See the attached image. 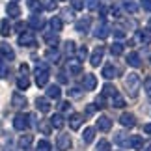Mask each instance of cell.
<instances>
[{"instance_id": "1", "label": "cell", "mask_w": 151, "mask_h": 151, "mask_svg": "<svg viewBox=\"0 0 151 151\" xmlns=\"http://www.w3.org/2000/svg\"><path fill=\"white\" fill-rule=\"evenodd\" d=\"M125 88H127L131 97H136L138 90H140V77H138L136 73H129L127 78H125Z\"/></svg>"}, {"instance_id": "2", "label": "cell", "mask_w": 151, "mask_h": 151, "mask_svg": "<svg viewBox=\"0 0 151 151\" xmlns=\"http://www.w3.org/2000/svg\"><path fill=\"white\" fill-rule=\"evenodd\" d=\"M47 82H49V67L45 63H41L36 69V84L39 88H43V86H47Z\"/></svg>"}, {"instance_id": "3", "label": "cell", "mask_w": 151, "mask_h": 151, "mask_svg": "<svg viewBox=\"0 0 151 151\" xmlns=\"http://www.w3.org/2000/svg\"><path fill=\"white\" fill-rule=\"evenodd\" d=\"M30 125V116L28 114H17L13 118V127L17 131H26Z\"/></svg>"}, {"instance_id": "4", "label": "cell", "mask_w": 151, "mask_h": 151, "mask_svg": "<svg viewBox=\"0 0 151 151\" xmlns=\"http://www.w3.org/2000/svg\"><path fill=\"white\" fill-rule=\"evenodd\" d=\"M71 136L69 134H65V132H63V134H60L58 136V142H56V146H58V149L60 151H67L69 147H71Z\"/></svg>"}, {"instance_id": "5", "label": "cell", "mask_w": 151, "mask_h": 151, "mask_svg": "<svg viewBox=\"0 0 151 151\" xmlns=\"http://www.w3.org/2000/svg\"><path fill=\"white\" fill-rule=\"evenodd\" d=\"M95 37H99V39H104V37H108V34H110V30H108V24L104 21H99V24H97V28H95Z\"/></svg>"}, {"instance_id": "6", "label": "cell", "mask_w": 151, "mask_h": 151, "mask_svg": "<svg viewBox=\"0 0 151 151\" xmlns=\"http://www.w3.org/2000/svg\"><path fill=\"white\" fill-rule=\"evenodd\" d=\"M11 104H13L15 108H24L26 104H28V101H26L24 95H21L19 91H15V93L11 95Z\"/></svg>"}, {"instance_id": "7", "label": "cell", "mask_w": 151, "mask_h": 151, "mask_svg": "<svg viewBox=\"0 0 151 151\" xmlns=\"http://www.w3.org/2000/svg\"><path fill=\"white\" fill-rule=\"evenodd\" d=\"M82 123H84V116H82V114H73V116H69V127H71L73 131H78Z\"/></svg>"}, {"instance_id": "8", "label": "cell", "mask_w": 151, "mask_h": 151, "mask_svg": "<svg viewBox=\"0 0 151 151\" xmlns=\"http://www.w3.org/2000/svg\"><path fill=\"white\" fill-rule=\"evenodd\" d=\"M103 56H104V49L97 47V49H95L93 52H91V58H90L91 65H93V67H99V63L103 62Z\"/></svg>"}, {"instance_id": "9", "label": "cell", "mask_w": 151, "mask_h": 151, "mask_svg": "<svg viewBox=\"0 0 151 151\" xmlns=\"http://www.w3.org/2000/svg\"><path fill=\"white\" fill-rule=\"evenodd\" d=\"M90 26H91V19H90V17L78 19V21H77V24H75V28H77V32H80V34H86V32L90 30Z\"/></svg>"}, {"instance_id": "10", "label": "cell", "mask_w": 151, "mask_h": 151, "mask_svg": "<svg viewBox=\"0 0 151 151\" xmlns=\"http://www.w3.org/2000/svg\"><path fill=\"white\" fill-rule=\"evenodd\" d=\"M19 45L21 47H34L36 45V37L32 34H19Z\"/></svg>"}, {"instance_id": "11", "label": "cell", "mask_w": 151, "mask_h": 151, "mask_svg": "<svg viewBox=\"0 0 151 151\" xmlns=\"http://www.w3.org/2000/svg\"><path fill=\"white\" fill-rule=\"evenodd\" d=\"M97 129L103 131V132H108L110 129H112V121H110V118H106V116H99V119H97Z\"/></svg>"}, {"instance_id": "12", "label": "cell", "mask_w": 151, "mask_h": 151, "mask_svg": "<svg viewBox=\"0 0 151 151\" xmlns=\"http://www.w3.org/2000/svg\"><path fill=\"white\" fill-rule=\"evenodd\" d=\"M28 24H30L34 30H41V28L45 26V19L41 15H32L30 19H28Z\"/></svg>"}, {"instance_id": "13", "label": "cell", "mask_w": 151, "mask_h": 151, "mask_svg": "<svg viewBox=\"0 0 151 151\" xmlns=\"http://www.w3.org/2000/svg\"><path fill=\"white\" fill-rule=\"evenodd\" d=\"M119 123L123 125V127H134V125H136V118H134L132 114L125 112V114L119 116Z\"/></svg>"}, {"instance_id": "14", "label": "cell", "mask_w": 151, "mask_h": 151, "mask_svg": "<svg viewBox=\"0 0 151 151\" xmlns=\"http://www.w3.org/2000/svg\"><path fill=\"white\" fill-rule=\"evenodd\" d=\"M36 108L39 110V112H43V114H47L49 110H50V103L47 97H37L36 99Z\"/></svg>"}, {"instance_id": "15", "label": "cell", "mask_w": 151, "mask_h": 151, "mask_svg": "<svg viewBox=\"0 0 151 151\" xmlns=\"http://www.w3.org/2000/svg\"><path fill=\"white\" fill-rule=\"evenodd\" d=\"M95 86H97V78L93 77V75H86L84 80H82V88L91 91V90H95Z\"/></svg>"}, {"instance_id": "16", "label": "cell", "mask_w": 151, "mask_h": 151, "mask_svg": "<svg viewBox=\"0 0 151 151\" xmlns=\"http://www.w3.org/2000/svg\"><path fill=\"white\" fill-rule=\"evenodd\" d=\"M6 13H8V17H19L21 15V8L17 2H9L8 6H6Z\"/></svg>"}, {"instance_id": "17", "label": "cell", "mask_w": 151, "mask_h": 151, "mask_svg": "<svg viewBox=\"0 0 151 151\" xmlns=\"http://www.w3.org/2000/svg\"><path fill=\"white\" fill-rule=\"evenodd\" d=\"M116 75H118V69H116L112 63H106V65L103 67V77L104 78H108V80H112Z\"/></svg>"}, {"instance_id": "18", "label": "cell", "mask_w": 151, "mask_h": 151, "mask_svg": "<svg viewBox=\"0 0 151 151\" xmlns=\"http://www.w3.org/2000/svg\"><path fill=\"white\" fill-rule=\"evenodd\" d=\"M0 52H2V56L6 58V60H13V58H15V52H13V49H11L8 43L0 45Z\"/></svg>"}, {"instance_id": "19", "label": "cell", "mask_w": 151, "mask_h": 151, "mask_svg": "<svg viewBox=\"0 0 151 151\" xmlns=\"http://www.w3.org/2000/svg\"><path fill=\"white\" fill-rule=\"evenodd\" d=\"M93 138H95V129H93V127L84 129V132H82V142L84 144H91V142H93Z\"/></svg>"}, {"instance_id": "20", "label": "cell", "mask_w": 151, "mask_h": 151, "mask_svg": "<svg viewBox=\"0 0 151 151\" xmlns=\"http://www.w3.org/2000/svg\"><path fill=\"white\" fill-rule=\"evenodd\" d=\"M127 63L132 65V67H140L142 60H140V56H138V52H129V56H127Z\"/></svg>"}, {"instance_id": "21", "label": "cell", "mask_w": 151, "mask_h": 151, "mask_svg": "<svg viewBox=\"0 0 151 151\" xmlns=\"http://www.w3.org/2000/svg\"><path fill=\"white\" fill-rule=\"evenodd\" d=\"M60 95H62V91H60V86H49L47 88V97L49 99H60Z\"/></svg>"}, {"instance_id": "22", "label": "cell", "mask_w": 151, "mask_h": 151, "mask_svg": "<svg viewBox=\"0 0 151 151\" xmlns=\"http://www.w3.org/2000/svg\"><path fill=\"white\" fill-rule=\"evenodd\" d=\"M121 6H123V9L129 11V13H136V11H138V4L134 2V0H123Z\"/></svg>"}, {"instance_id": "23", "label": "cell", "mask_w": 151, "mask_h": 151, "mask_svg": "<svg viewBox=\"0 0 151 151\" xmlns=\"http://www.w3.org/2000/svg\"><path fill=\"white\" fill-rule=\"evenodd\" d=\"M127 146L132 147V149H140V147L144 146L142 136H131V138H129V142H127Z\"/></svg>"}, {"instance_id": "24", "label": "cell", "mask_w": 151, "mask_h": 151, "mask_svg": "<svg viewBox=\"0 0 151 151\" xmlns=\"http://www.w3.org/2000/svg\"><path fill=\"white\" fill-rule=\"evenodd\" d=\"M32 140H34V138H32L30 134H22V136L19 138V142H17V144H19V147H21V149H28V147L32 146Z\"/></svg>"}, {"instance_id": "25", "label": "cell", "mask_w": 151, "mask_h": 151, "mask_svg": "<svg viewBox=\"0 0 151 151\" xmlns=\"http://www.w3.org/2000/svg\"><path fill=\"white\" fill-rule=\"evenodd\" d=\"M49 24L52 28V32H60L63 28V22H62L60 17H52V19H49Z\"/></svg>"}, {"instance_id": "26", "label": "cell", "mask_w": 151, "mask_h": 151, "mask_svg": "<svg viewBox=\"0 0 151 151\" xmlns=\"http://www.w3.org/2000/svg\"><path fill=\"white\" fill-rule=\"evenodd\" d=\"M56 34L58 32H47V34H45V41H47L50 47H52V45H54V47L58 45V39H60V37H58Z\"/></svg>"}, {"instance_id": "27", "label": "cell", "mask_w": 151, "mask_h": 151, "mask_svg": "<svg viewBox=\"0 0 151 151\" xmlns=\"http://www.w3.org/2000/svg\"><path fill=\"white\" fill-rule=\"evenodd\" d=\"M114 142L118 144V146H127V142H129V136H127L125 132H118V134H114Z\"/></svg>"}, {"instance_id": "28", "label": "cell", "mask_w": 151, "mask_h": 151, "mask_svg": "<svg viewBox=\"0 0 151 151\" xmlns=\"http://www.w3.org/2000/svg\"><path fill=\"white\" fill-rule=\"evenodd\" d=\"M50 125L54 127V129H62V127H63V118H62L60 114H54L50 118Z\"/></svg>"}, {"instance_id": "29", "label": "cell", "mask_w": 151, "mask_h": 151, "mask_svg": "<svg viewBox=\"0 0 151 151\" xmlns=\"http://www.w3.org/2000/svg\"><path fill=\"white\" fill-rule=\"evenodd\" d=\"M9 30H11V26H9V21L8 19H4V21H0V36H9Z\"/></svg>"}, {"instance_id": "30", "label": "cell", "mask_w": 151, "mask_h": 151, "mask_svg": "<svg viewBox=\"0 0 151 151\" xmlns=\"http://www.w3.org/2000/svg\"><path fill=\"white\" fill-rule=\"evenodd\" d=\"M116 93H118V90H116L112 84H106L103 88V97H114Z\"/></svg>"}, {"instance_id": "31", "label": "cell", "mask_w": 151, "mask_h": 151, "mask_svg": "<svg viewBox=\"0 0 151 151\" xmlns=\"http://www.w3.org/2000/svg\"><path fill=\"white\" fill-rule=\"evenodd\" d=\"M123 45L121 43H112V47H110V52H112V56H121L123 54Z\"/></svg>"}, {"instance_id": "32", "label": "cell", "mask_w": 151, "mask_h": 151, "mask_svg": "<svg viewBox=\"0 0 151 151\" xmlns=\"http://www.w3.org/2000/svg\"><path fill=\"white\" fill-rule=\"evenodd\" d=\"M112 106H116V108H123V106H125V99H123L119 93H116V95L112 97Z\"/></svg>"}, {"instance_id": "33", "label": "cell", "mask_w": 151, "mask_h": 151, "mask_svg": "<svg viewBox=\"0 0 151 151\" xmlns=\"http://www.w3.org/2000/svg\"><path fill=\"white\" fill-rule=\"evenodd\" d=\"M28 86H30L28 77H19V78H17V88H19V90H28Z\"/></svg>"}, {"instance_id": "34", "label": "cell", "mask_w": 151, "mask_h": 151, "mask_svg": "<svg viewBox=\"0 0 151 151\" xmlns=\"http://www.w3.org/2000/svg\"><path fill=\"white\" fill-rule=\"evenodd\" d=\"M43 8L47 11H54L58 8V2H56V0H43Z\"/></svg>"}, {"instance_id": "35", "label": "cell", "mask_w": 151, "mask_h": 151, "mask_svg": "<svg viewBox=\"0 0 151 151\" xmlns=\"http://www.w3.org/2000/svg\"><path fill=\"white\" fill-rule=\"evenodd\" d=\"M67 69H69V73H71V75H78L82 67H80V63H78V62H71V63L67 65Z\"/></svg>"}, {"instance_id": "36", "label": "cell", "mask_w": 151, "mask_h": 151, "mask_svg": "<svg viewBox=\"0 0 151 151\" xmlns=\"http://www.w3.org/2000/svg\"><path fill=\"white\" fill-rule=\"evenodd\" d=\"M84 6H86L88 9L93 11V9H97V8H101V2H99V0H86Z\"/></svg>"}, {"instance_id": "37", "label": "cell", "mask_w": 151, "mask_h": 151, "mask_svg": "<svg viewBox=\"0 0 151 151\" xmlns=\"http://www.w3.org/2000/svg\"><path fill=\"white\" fill-rule=\"evenodd\" d=\"M97 151H110V142L108 140H99V144H97Z\"/></svg>"}, {"instance_id": "38", "label": "cell", "mask_w": 151, "mask_h": 151, "mask_svg": "<svg viewBox=\"0 0 151 151\" xmlns=\"http://www.w3.org/2000/svg\"><path fill=\"white\" fill-rule=\"evenodd\" d=\"M37 151H50V144L47 140H39L37 144Z\"/></svg>"}, {"instance_id": "39", "label": "cell", "mask_w": 151, "mask_h": 151, "mask_svg": "<svg viewBox=\"0 0 151 151\" xmlns=\"http://www.w3.org/2000/svg\"><path fill=\"white\" fill-rule=\"evenodd\" d=\"M77 56H78V60H80V62L86 60V58H88V49H86V47H80V49L77 50Z\"/></svg>"}, {"instance_id": "40", "label": "cell", "mask_w": 151, "mask_h": 151, "mask_svg": "<svg viewBox=\"0 0 151 151\" xmlns=\"http://www.w3.org/2000/svg\"><path fill=\"white\" fill-rule=\"evenodd\" d=\"M140 39H142V41H151V30H147V28H146V30H142L140 32Z\"/></svg>"}, {"instance_id": "41", "label": "cell", "mask_w": 151, "mask_h": 151, "mask_svg": "<svg viewBox=\"0 0 151 151\" xmlns=\"http://www.w3.org/2000/svg\"><path fill=\"white\" fill-rule=\"evenodd\" d=\"M71 6H73V9H82L84 8V0H71Z\"/></svg>"}, {"instance_id": "42", "label": "cell", "mask_w": 151, "mask_h": 151, "mask_svg": "<svg viewBox=\"0 0 151 151\" xmlns=\"http://www.w3.org/2000/svg\"><path fill=\"white\" fill-rule=\"evenodd\" d=\"M37 127L41 129V132H43V134H49V132H50V125H49V123H45V121H41V123H39Z\"/></svg>"}, {"instance_id": "43", "label": "cell", "mask_w": 151, "mask_h": 151, "mask_svg": "<svg viewBox=\"0 0 151 151\" xmlns=\"http://www.w3.org/2000/svg\"><path fill=\"white\" fill-rule=\"evenodd\" d=\"M144 90H146V93L151 97V77L144 80Z\"/></svg>"}, {"instance_id": "44", "label": "cell", "mask_w": 151, "mask_h": 151, "mask_svg": "<svg viewBox=\"0 0 151 151\" xmlns=\"http://www.w3.org/2000/svg\"><path fill=\"white\" fill-rule=\"evenodd\" d=\"M140 6L144 11H151V0H140Z\"/></svg>"}, {"instance_id": "45", "label": "cell", "mask_w": 151, "mask_h": 151, "mask_svg": "<svg viewBox=\"0 0 151 151\" xmlns=\"http://www.w3.org/2000/svg\"><path fill=\"white\" fill-rule=\"evenodd\" d=\"M93 114H95V104H88V106H86V116H84V118L93 116Z\"/></svg>"}, {"instance_id": "46", "label": "cell", "mask_w": 151, "mask_h": 151, "mask_svg": "<svg viewBox=\"0 0 151 151\" xmlns=\"http://www.w3.org/2000/svg\"><path fill=\"white\" fill-rule=\"evenodd\" d=\"M65 52H67V54H73V52H75V43L73 41H67L65 43Z\"/></svg>"}, {"instance_id": "47", "label": "cell", "mask_w": 151, "mask_h": 151, "mask_svg": "<svg viewBox=\"0 0 151 151\" xmlns=\"http://www.w3.org/2000/svg\"><path fill=\"white\" fill-rule=\"evenodd\" d=\"M67 95H71V97H80V95H82V91H80L78 88H71Z\"/></svg>"}, {"instance_id": "48", "label": "cell", "mask_w": 151, "mask_h": 151, "mask_svg": "<svg viewBox=\"0 0 151 151\" xmlns=\"http://www.w3.org/2000/svg\"><path fill=\"white\" fill-rule=\"evenodd\" d=\"M19 71H21V77H28V71H30V69H28V65H26V63H22Z\"/></svg>"}, {"instance_id": "49", "label": "cell", "mask_w": 151, "mask_h": 151, "mask_svg": "<svg viewBox=\"0 0 151 151\" xmlns=\"http://www.w3.org/2000/svg\"><path fill=\"white\" fill-rule=\"evenodd\" d=\"M114 37L123 39V37H125V32H123V30H119V28H116V30H114Z\"/></svg>"}, {"instance_id": "50", "label": "cell", "mask_w": 151, "mask_h": 151, "mask_svg": "<svg viewBox=\"0 0 151 151\" xmlns=\"http://www.w3.org/2000/svg\"><path fill=\"white\" fill-rule=\"evenodd\" d=\"M47 58H49V60H58V52L56 50H49L47 52Z\"/></svg>"}, {"instance_id": "51", "label": "cell", "mask_w": 151, "mask_h": 151, "mask_svg": "<svg viewBox=\"0 0 151 151\" xmlns=\"http://www.w3.org/2000/svg\"><path fill=\"white\" fill-rule=\"evenodd\" d=\"M28 6H30V9H34V11L39 9V4L36 2V0H28Z\"/></svg>"}, {"instance_id": "52", "label": "cell", "mask_w": 151, "mask_h": 151, "mask_svg": "<svg viewBox=\"0 0 151 151\" xmlns=\"http://www.w3.org/2000/svg\"><path fill=\"white\" fill-rule=\"evenodd\" d=\"M60 110H63V112H65V110H71V104H69V101H63V103L60 104Z\"/></svg>"}, {"instance_id": "53", "label": "cell", "mask_w": 151, "mask_h": 151, "mask_svg": "<svg viewBox=\"0 0 151 151\" xmlns=\"http://www.w3.org/2000/svg\"><path fill=\"white\" fill-rule=\"evenodd\" d=\"M63 17H65V19H69V21H71V19H73V11L65 9V11H63Z\"/></svg>"}, {"instance_id": "54", "label": "cell", "mask_w": 151, "mask_h": 151, "mask_svg": "<svg viewBox=\"0 0 151 151\" xmlns=\"http://www.w3.org/2000/svg\"><path fill=\"white\" fill-rule=\"evenodd\" d=\"M144 131H146L147 134H151V123H146V125H144Z\"/></svg>"}, {"instance_id": "55", "label": "cell", "mask_w": 151, "mask_h": 151, "mask_svg": "<svg viewBox=\"0 0 151 151\" xmlns=\"http://www.w3.org/2000/svg\"><path fill=\"white\" fill-rule=\"evenodd\" d=\"M22 28H24V22H19V24H17V32L22 34Z\"/></svg>"}, {"instance_id": "56", "label": "cell", "mask_w": 151, "mask_h": 151, "mask_svg": "<svg viewBox=\"0 0 151 151\" xmlns=\"http://www.w3.org/2000/svg\"><path fill=\"white\" fill-rule=\"evenodd\" d=\"M58 78H60V82H67V80H65V75H63V73L58 75Z\"/></svg>"}, {"instance_id": "57", "label": "cell", "mask_w": 151, "mask_h": 151, "mask_svg": "<svg viewBox=\"0 0 151 151\" xmlns=\"http://www.w3.org/2000/svg\"><path fill=\"white\" fill-rule=\"evenodd\" d=\"M147 30H151V19H149V26H147Z\"/></svg>"}, {"instance_id": "58", "label": "cell", "mask_w": 151, "mask_h": 151, "mask_svg": "<svg viewBox=\"0 0 151 151\" xmlns=\"http://www.w3.org/2000/svg\"><path fill=\"white\" fill-rule=\"evenodd\" d=\"M146 151H151V146H149V147H147V149H146Z\"/></svg>"}, {"instance_id": "59", "label": "cell", "mask_w": 151, "mask_h": 151, "mask_svg": "<svg viewBox=\"0 0 151 151\" xmlns=\"http://www.w3.org/2000/svg\"><path fill=\"white\" fill-rule=\"evenodd\" d=\"M149 62H151V56H149Z\"/></svg>"}, {"instance_id": "60", "label": "cell", "mask_w": 151, "mask_h": 151, "mask_svg": "<svg viewBox=\"0 0 151 151\" xmlns=\"http://www.w3.org/2000/svg\"><path fill=\"white\" fill-rule=\"evenodd\" d=\"M13 2H17V0H13Z\"/></svg>"}]
</instances>
